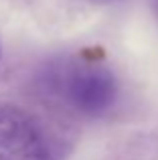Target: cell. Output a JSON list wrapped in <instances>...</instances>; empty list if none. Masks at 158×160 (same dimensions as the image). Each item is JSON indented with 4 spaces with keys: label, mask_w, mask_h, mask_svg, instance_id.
<instances>
[{
    "label": "cell",
    "mask_w": 158,
    "mask_h": 160,
    "mask_svg": "<svg viewBox=\"0 0 158 160\" xmlns=\"http://www.w3.org/2000/svg\"><path fill=\"white\" fill-rule=\"evenodd\" d=\"M41 89L57 103L83 118H101L118 103L120 83L99 61L63 57L41 71Z\"/></svg>",
    "instance_id": "cell-1"
},
{
    "label": "cell",
    "mask_w": 158,
    "mask_h": 160,
    "mask_svg": "<svg viewBox=\"0 0 158 160\" xmlns=\"http://www.w3.org/2000/svg\"><path fill=\"white\" fill-rule=\"evenodd\" d=\"M57 134L32 112L0 103V160H63Z\"/></svg>",
    "instance_id": "cell-2"
},
{
    "label": "cell",
    "mask_w": 158,
    "mask_h": 160,
    "mask_svg": "<svg viewBox=\"0 0 158 160\" xmlns=\"http://www.w3.org/2000/svg\"><path fill=\"white\" fill-rule=\"evenodd\" d=\"M152 6H154V12H156V16H158V0H152Z\"/></svg>",
    "instance_id": "cell-3"
}]
</instances>
